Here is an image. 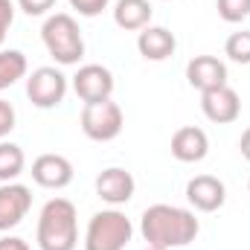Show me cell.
Returning a JSON list of instances; mask_svg holds the SVG:
<instances>
[{
    "instance_id": "obj_1",
    "label": "cell",
    "mask_w": 250,
    "mask_h": 250,
    "mask_svg": "<svg viewBox=\"0 0 250 250\" xmlns=\"http://www.w3.org/2000/svg\"><path fill=\"white\" fill-rule=\"evenodd\" d=\"M201 224L192 209L175 207V204H154L143 212L140 218V233L148 242V248L172 250V248H187L195 242Z\"/></svg>"
},
{
    "instance_id": "obj_2",
    "label": "cell",
    "mask_w": 250,
    "mask_h": 250,
    "mask_svg": "<svg viewBox=\"0 0 250 250\" xmlns=\"http://www.w3.org/2000/svg\"><path fill=\"white\" fill-rule=\"evenodd\" d=\"M38 248L41 250H76L79 245V212L67 198H50L38 215Z\"/></svg>"
},
{
    "instance_id": "obj_3",
    "label": "cell",
    "mask_w": 250,
    "mask_h": 250,
    "mask_svg": "<svg viewBox=\"0 0 250 250\" xmlns=\"http://www.w3.org/2000/svg\"><path fill=\"white\" fill-rule=\"evenodd\" d=\"M41 41L47 47V53L56 59V64L70 67V64H79L84 56V38H82V29L76 23L73 15L67 12H56L44 21L41 26Z\"/></svg>"
},
{
    "instance_id": "obj_4",
    "label": "cell",
    "mask_w": 250,
    "mask_h": 250,
    "mask_svg": "<svg viewBox=\"0 0 250 250\" xmlns=\"http://www.w3.org/2000/svg\"><path fill=\"white\" fill-rule=\"evenodd\" d=\"M134 236L131 218H125L117 207L93 212L84 230V250H125Z\"/></svg>"
},
{
    "instance_id": "obj_5",
    "label": "cell",
    "mask_w": 250,
    "mask_h": 250,
    "mask_svg": "<svg viewBox=\"0 0 250 250\" xmlns=\"http://www.w3.org/2000/svg\"><path fill=\"white\" fill-rule=\"evenodd\" d=\"M123 108L114 102V99H105V102H93V105H84L82 108V131L84 137L96 140V143H111L123 134Z\"/></svg>"
},
{
    "instance_id": "obj_6",
    "label": "cell",
    "mask_w": 250,
    "mask_h": 250,
    "mask_svg": "<svg viewBox=\"0 0 250 250\" xmlns=\"http://www.w3.org/2000/svg\"><path fill=\"white\" fill-rule=\"evenodd\" d=\"M67 87H70V82L59 67H35L26 79V96L41 111L59 108L67 96Z\"/></svg>"
},
{
    "instance_id": "obj_7",
    "label": "cell",
    "mask_w": 250,
    "mask_h": 250,
    "mask_svg": "<svg viewBox=\"0 0 250 250\" xmlns=\"http://www.w3.org/2000/svg\"><path fill=\"white\" fill-rule=\"evenodd\" d=\"M73 90L84 105L105 102L114 93V73L108 67H102V64H84L73 76Z\"/></svg>"
},
{
    "instance_id": "obj_8",
    "label": "cell",
    "mask_w": 250,
    "mask_h": 250,
    "mask_svg": "<svg viewBox=\"0 0 250 250\" xmlns=\"http://www.w3.org/2000/svg\"><path fill=\"white\" fill-rule=\"evenodd\" d=\"M201 111H204V117L209 123L230 125L242 114V99L230 84H224V87H215L209 93H201Z\"/></svg>"
},
{
    "instance_id": "obj_9",
    "label": "cell",
    "mask_w": 250,
    "mask_h": 250,
    "mask_svg": "<svg viewBox=\"0 0 250 250\" xmlns=\"http://www.w3.org/2000/svg\"><path fill=\"white\" fill-rule=\"evenodd\" d=\"M32 207V192L23 184H0V233L18 227Z\"/></svg>"
},
{
    "instance_id": "obj_10",
    "label": "cell",
    "mask_w": 250,
    "mask_h": 250,
    "mask_svg": "<svg viewBox=\"0 0 250 250\" xmlns=\"http://www.w3.org/2000/svg\"><path fill=\"white\" fill-rule=\"evenodd\" d=\"M187 82L198 93H209L227 84V64L215 56H195L187 64Z\"/></svg>"
},
{
    "instance_id": "obj_11",
    "label": "cell",
    "mask_w": 250,
    "mask_h": 250,
    "mask_svg": "<svg viewBox=\"0 0 250 250\" xmlns=\"http://www.w3.org/2000/svg\"><path fill=\"white\" fill-rule=\"evenodd\" d=\"M187 201L198 212H215L227 201V187L215 175H195L187 184Z\"/></svg>"
},
{
    "instance_id": "obj_12",
    "label": "cell",
    "mask_w": 250,
    "mask_h": 250,
    "mask_svg": "<svg viewBox=\"0 0 250 250\" xmlns=\"http://www.w3.org/2000/svg\"><path fill=\"white\" fill-rule=\"evenodd\" d=\"M32 181L44 189H64L73 181V163L64 154H41L32 160Z\"/></svg>"
},
{
    "instance_id": "obj_13",
    "label": "cell",
    "mask_w": 250,
    "mask_h": 250,
    "mask_svg": "<svg viewBox=\"0 0 250 250\" xmlns=\"http://www.w3.org/2000/svg\"><path fill=\"white\" fill-rule=\"evenodd\" d=\"M134 175L131 172H125L120 166H111V169H105V172H99V178H96V195L105 201V204H111V207H123L128 204L131 198H134Z\"/></svg>"
},
{
    "instance_id": "obj_14",
    "label": "cell",
    "mask_w": 250,
    "mask_h": 250,
    "mask_svg": "<svg viewBox=\"0 0 250 250\" xmlns=\"http://www.w3.org/2000/svg\"><path fill=\"white\" fill-rule=\"evenodd\" d=\"M209 154V137L198 125H184L172 134V157L181 163H201Z\"/></svg>"
},
{
    "instance_id": "obj_15",
    "label": "cell",
    "mask_w": 250,
    "mask_h": 250,
    "mask_svg": "<svg viewBox=\"0 0 250 250\" xmlns=\"http://www.w3.org/2000/svg\"><path fill=\"white\" fill-rule=\"evenodd\" d=\"M137 50H140V56L146 59V62H166L169 56H175V50H178V38H175V32H169L166 26H146V29H140V35H137Z\"/></svg>"
},
{
    "instance_id": "obj_16",
    "label": "cell",
    "mask_w": 250,
    "mask_h": 250,
    "mask_svg": "<svg viewBox=\"0 0 250 250\" xmlns=\"http://www.w3.org/2000/svg\"><path fill=\"white\" fill-rule=\"evenodd\" d=\"M151 3L148 0H117L114 6V23L125 32H140L151 23Z\"/></svg>"
},
{
    "instance_id": "obj_17",
    "label": "cell",
    "mask_w": 250,
    "mask_h": 250,
    "mask_svg": "<svg viewBox=\"0 0 250 250\" xmlns=\"http://www.w3.org/2000/svg\"><path fill=\"white\" fill-rule=\"evenodd\" d=\"M23 166H26L23 148L15 146V143L0 140V184H12V181H18V175L23 172Z\"/></svg>"
},
{
    "instance_id": "obj_18",
    "label": "cell",
    "mask_w": 250,
    "mask_h": 250,
    "mask_svg": "<svg viewBox=\"0 0 250 250\" xmlns=\"http://www.w3.org/2000/svg\"><path fill=\"white\" fill-rule=\"evenodd\" d=\"M26 76V56L21 50H0V90Z\"/></svg>"
},
{
    "instance_id": "obj_19",
    "label": "cell",
    "mask_w": 250,
    "mask_h": 250,
    "mask_svg": "<svg viewBox=\"0 0 250 250\" xmlns=\"http://www.w3.org/2000/svg\"><path fill=\"white\" fill-rule=\"evenodd\" d=\"M224 56L236 64H250V32L242 29V32H233L224 44Z\"/></svg>"
},
{
    "instance_id": "obj_20",
    "label": "cell",
    "mask_w": 250,
    "mask_h": 250,
    "mask_svg": "<svg viewBox=\"0 0 250 250\" xmlns=\"http://www.w3.org/2000/svg\"><path fill=\"white\" fill-rule=\"evenodd\" d=\"M218 18L227 23H242L250 15V0H215Z\"/></svg>"
},
{
    "instance_id": "obj_21",
    "label": "cell",
    "mask_w": 250,
    "mask_h": 250,
    "mask_svg": "<svg viewBox=\"0 0 250 250\" xmlns=\"http://www.w3.org/2000/svg\"><path fill=\"white\" fill-rule=\"evenodd\" d=\"M108 3H111V0H70V6H73L82 18H96V15H102V12L108 9Z\"/></svg>"
},
{
    "instance_id": "obj_22",
    "label": "cell",
    "mask_w": 250,
    "mask_h": 250,
    "mask_svg": "<svg viewBox=\"0 0 250 250\" xmlns=\"http://www.w3.org/2000/svg\"><path fill=\"white\" fill-rule=\"evenodd\" d=\"M12 23H15V3L12 0H0V47H3Z\"/></svg>"
},
{
    "instance_id": "obj_23",
    "label": "cell",
    "mask_w": 250,
    "mask_h": 250,
    "mask_svg": "<svg viewBox=\"0 0 250 250\" xmlns=\"http://www.w3.org/2000/svg\"><path fill=\"white\" fill-rule=\"evenodd\" d=\"M15 108L6 102V99H0V140H6L12 131H15Z\"/></svg>"
},
{
    "instance_id": "obj_24",
    "label": "cell",
    "mask_w": 250,
    "mask_h": 250,
    "mask_svg": "<svg viewBox=\"0 0 250 250\" xmlns=\"http://www.w3.org/2000/svg\"><path fill=\"white\" fill-rule=\"evenodd\" d=\"M18 6H21L29 18H41V15H47V12L56 6V0H18Z\"/></svg>"
},
{
    "instance_id": "obj_25",
    "label": "cell",
    "mask_w": 250,
    "mask_h": 250,
    "mask_svg": "<svg viewBox=\"0 0 250 250\" xmlns=\"http://www.w3.org/2000/svg\"><path fill=\"white\" fill-rule=\"evenodd\" d=\"M0 250H32L21 236H3L0 239Z\"/></svg>"
},
{
    "instance_id": "obj_26",
    "label": "cell",
    "mask_w": 250,
    "mask_h": 250,
    "mask_svg": "<svg viewBox=\"0 0 250 250\" xmlns=\"http://www.w3.org/2000/svg\"><path fill=\"white\" fill-rule=\"evenodd\" d=\"M239 151H242V157L250 163V128H245V134H242V140H239Z\"/></svg>"
},
{
    "instance_id": "obj_27",
    "label": "cell",
    "mask_w": 250,
    "mask_h": 250,
    "mask_svg": "<svg viewBox=\"0 0 250 250\" xmlns=\"http://www.w3.org/2000/svg\"><path fill=\"white\" fill-rule=\"evenodd\" d=\"M146 250H160V248H146Z\"/></svg>"
},
{
    "instance_id": "obj_28",
    "label": "cell",
    "mask_w": 250,
    "mask_h": 250,
    "mask_svg": "<svg viewBox=\"0 0 250 250\" xmlns=\"http://www.w3.org/2000/svg\"><path fill=\"white\" fill-rule=\"evenodd\" d=\"M248 192H250V184H248Z\"/></svg>"
}]
</instances>
